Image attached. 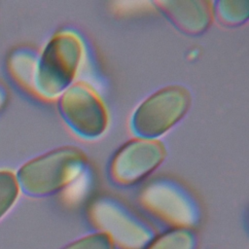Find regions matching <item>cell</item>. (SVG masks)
<instances>
[{"mask_svg":"<svg viewBox=\"0 0 249 249\" xmlns=\"http://www.w3.org/2000/svg\"><path fill=\"white\" fill-rule=\"evenodd\" d=\"M19 192L16 174L9 169H0V220L16 204Z\"/></svg>","mask_w":249,"mask_h":249,"instance_id":"obj_11","label":"cell"},{"mask_svg":"<svg viewBox=\"0 0 249 249\" xmlns=\"http://www.w3.org/2000/svg\"><path fill=\"white\" fill-rule=\"evenodd\" d=\"M218 20L226 26H238L244 23L249 16V2L238 1H218L213 8Z\"/></svg>","mask_w":249,"mask_h":249,"instance_id":"obj_10","label":"cell"},{"mask_svg":"<svg viewBox=\"0 0 249 249\" xmlns=\"http://www.w3.org/2000/svg\"><path fill=\"white\" fill-rule=\"evenodd\" d=\"M58 107L68 125L85 138H97L107 127L108 115L102 101L84 84L68 87L61 93Z\"/></svg>","mask_w":249,"mask_h":249,"instance_id":"obj_5","label":"cell"},{"mask_svg":"<svg viewBox=\"0 0 249 249\" xmlns=\"http://www.w3.org/2000/svg\"><path fill=\"white\" fill-rule=\"evenodd\" d=\"M196 238L187 228H173L153 238L146 249H196Z\"/></svg>","mask_w":249,"mask_h":249,"instance_id":"obj_9","label":"cell"},{"mask_svg":"<svg viewBox=\"0 0 249 249\" xmlns=\"http://www.w3.org/2000/svg\"><path fill=\"white\" fill-rule=\"evenodd\" d=\"M191 102V94L184 87L162 88L136 108L131 119V127L140 137L156 139L185 116Z\"/></svg>","mask_w":249,"mask_h":249,"instance_id":"obj_3","label":"cell"},{"mask_svg":"<svg viewBox=\"0 0 249 249\" xmlns=\"http://www.w3.org/2000/svg\"><path fill=\"white\" fill-rule=\"evenodd\" d=\"M142 205L175 228L193 226L197 214L193 201L178 188L162 182L153 183L141 193Z\"/></svg>","mask_w":249,"mask_h":249,"instance_id":"obj_7","label":"cell"},{"mask_svg":"<svg viewBox=\"0 0 249 249\" xmlns=\"http://www.w3.org/2000/svg\"><path fill=\"white\" fill-rule=\"evenodd\" d=\"M164 158L165 149L159 140L143 137L131 139L113 157L109 174L118 185H134L160 166Z\"/></svg>","mask_w":249,"mask_h":249,"instance_id":"obj_6","label":"cell"},{"mask_svg":"<svg viewBox=\"0 0 249 249\" xmlns=\"http://www.w3.org/2000/svg\"><path fill=\"white\" fill-rule=\"evenodd\" d=\"M81 39L73 32L63 31L53 35L35 62L32 87L45 97L61 94L74 80L83 57Z\"/></svg>","mask_w":249,"mask_h":249,"instance_id":"obj_2","label":"cell"},{"mask_svg":"<svg viewBox=\"0 0 249 249\" xmlns=\"http://www.w3.org/2000/svg\"><path fill=\"white\" fill-rule=\"evenodd\" d=\"M86 164L85 154L77 147H60L24 162L16 176L26 195L47 196L70 184Z\"/></svg>","mask_w":249,"mask_h":249,"instance_id":"obj_1","label":"cell"},{"mask_svg":"<svg viewBox=\"0 0 249 249\" xmlns=\"http://www.w3.org/2000/svg\"><path fill=\"white\" fill-rule=\"evenodd\" d=\"M62 249H115V245L106 233L98 231L80 237Z\"/></svg>","mask_w":249,"mask_h":249,"instance_id":"obj_12","label":"cell"},{"mask_svg":"<svg viewBox=\"0 0 249 249\" xmlns=\"http://www.w3.org/2000/svg\"><path fill=\"white\" fill-rule=\"evenodd\" d=\"M89 215L99 231L106 233L120 249H146L154 238L151 229L123 206L110 199L95 201Z\"/></svg>","mask_w":249,"mask_h":249,"instance_id":"obj_4","label":"cell"},{"mask_svg":"<svg viewBox=\"0 0 249 249\" xmlns=\"http://www.w3.org/2000/svg\"><path fill=\"white\" fill-rule=\"evenodd\" d=\"M156 5L181 32L189 35L203 33L211 24L213 8L209 1H158Z\"/></svg>","mask_w":249,"mask_h":249,"instance_id":"obj_8","label":"cell"}]
</instances>
